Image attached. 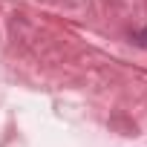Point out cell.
I'll return each instance as SVG.
<instances>
[{
  "label": "cell",
  "instance_id": "1",
  "mask_svg": "<svg viewBox=\"0 0 147 147\" xmlns=\"http://www.w3.org/2000/svg\"><path fill=\"white\" fill-rule=\"evenodd\" d=\"M138 43H141V46H147V26L138 32Z\"/></svg>",
  "mask_w": 147,
  "mask_h": 147
}]
</instances>
